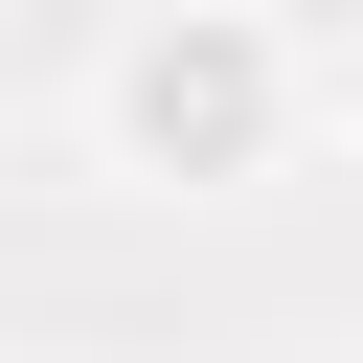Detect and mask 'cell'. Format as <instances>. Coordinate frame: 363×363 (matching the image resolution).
<instances>
[{"label": "cell", "instance_id": "obj_1", "mask_svg": "<svg viewBox=\"0 0 363 363\" xmlns=\"http://www.w3.org/2000/svg\"><path fill=\"white\" fill-rule=\"evenodd\" d=\"M113 113L182 159V136H227V113H250V45H204V68H182V45H136V68H113Z\"/></svg>", "mask_w": 363, "mask_h": 363}]
</instances>
